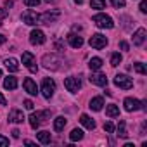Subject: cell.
I'll use <instances>...</instances> for the list:
<instances>
[{
  "label": "cell",
  "mask_w": 147,
  "mask_h": 147,
  "mask_svg": "<svg viewBox=\"0 0 147 147\" xmlns=\"http://www.w3.org/2000/svg\"><path fill=\"white\" fill-rule=\"evenodd\" d=\"M42 62H43V66L47 67V69H59V64H61V59L55 55V54H45L43 55V59H42Z\"/></svg>",
  "instance_id": "5"
},
{
  "label": "cell",
  "mask_w": 147,
  "mask_h": 147,
  "mask_svg": "<svg viewBox=\"0 0 147 147\" xmlns=\"http://www.w3.org/2000/svg\"><path fill=\"white\" fill-rule=\"evenodd\" d=\"M119 47H121L123 50H128V49H130V45H128L126 42H119Z\"/></svg>",
  "instance_id": "39"
},
{
  "label": "cell",
  "mask_w": 147,
  "mask_h": 147,
  "mask_svg": "<svg viewBox=\"0 0 147 147\" xmlns=\"http://www.w3.org/2000/svg\"><path fill=\"white\" fill-rule=\"evenodd\" d=\"M59 16H61L59 11H47V12L40 14L38 24H52V23H55V21L59 19Z\"/></svg>",
  "instance_id": "2"
},
{
  "label": "cell",
  "mask_w": 147,
  "mask_h": 147,
  "mask_svg": "<svg viewBox=\"0 0 147 147\" xmlns=\"http://www.w3.org/2000/svg\"><path fill=\"white\" fill-rule=\"evenodd\" d=\"M83 138V131L80 130V128H75L71 133H69V140L71 142H78V140H82Z\"/></svg>",
  "instance_id": "26"
},
{
  "label": "cell",
  "mask_w": 147,
  "mask_h": 147,
  "mask_svg": "<svg viewBox=\"0 0 147 147\" xmlns=\"http://www.w3.org/2000/svg\"><path fill=\"white\" fill-rule=\"evenodd\" d=\"M66 123H67V119H66L64 116H57V118L54 119V130H55V131H61V130H64Z\"/></svg>",
  "instance_id": "22"
},
{
  "label": "cell",
  "mask_w": 147,
  "mask_h": 147,
  "mask_svg": "<svg viewBox=\"0 0 147 147\" xmlns=\"http://www.w3.org/2000/svg\"><path fill=\"white\" fill-rule=\"evenodd\" d=\"M30 43L31 45H42V43H45V33L42 30H33L30 33Z\"/></svg>",
  "instance_id": "11"
},
{
  "label": "cell",
  "mask_w": 147,
  "mask_h": 147,
  "mask_svg": "<svg viewBox=\"0 0 147 147\" xmlns=\"http://www.w3.org/2000/svg\"><path fill=\"white\" fill-rule=\"evenodd\" d=\"M54 92H55V82L52 78H45L42 82V95L45 99H50L54 95Z\"/></svg>",
  "instance_id": "6"
},
{
  "label": "cell",
  "mask_w": 147,
  "mask_h": 147,
  "mask_svg": "<svg viewBox=\"0 0 147 147\" xmlns=\"http://www.w3.org/2000/svg\"><path fill=\"white\" fill-rule=\"evenodd\" d=\"M106 114H107L109 118H116V116H119V107H118L116 104H109V106L106 107Z\"/></svg>",
  "instance_id": "25"
},
{
  "label": "cell",
  "mask_w": 147,
  "mask_h": 147,
  "mask_svg": "<svg viewBox=\"0 0 147 147\" xmlns=\"http://www.w3.org/2000/svg\"><path fill=\"white\" fill-rule=\"evenodd\" d=\"M4 88H7V90H14V88H18V78H14V76H7V78L4 80Z\"/></svg>",
  "instance_id": "21"
},
{
  "label": "cell",
  "mask_w": 147,
  "mask_h": 147,
  "mask_svg": "<svg viewBox=\"0 0 147 147\" xmlns=\"http://www.w3.org/2000/svg\"><path fill=\"white\" fill-rule=\"evenodd\" d=\"M45 2H52V0H45Z\"/></svg>",
  "instance_id": "45"
},
{
  "label": "cell",
  "mask_w": 147,
  "mask_h": 147,
  "mask_svg": "<svg viewBox=\"0 0 147 147\" xmlns=\"http://www.w3.org/2000/svg\"><path fill=\"white\" fill-rule=\"evenodd\" d=\"M64 87L67 88V92L71 94H78V90L82 88V80L76 78V76H67L64 80Z\"/></svg>",
  "instance_id": "3"
},
{
  "label": "cell",
  "mask_w": 147,
  "mask_h": 147,
  "mask_svg": "<svg viewBox=\"0 0 147 147\" xmlns=\"http://www.w3.org/2000/svg\"><path fill=\"white\" fill-rule=\"evenodd\" d=\"M38 18H40V14H36V12L31 11V9H28V11H24V12L21 14L23 23H26V24H30V26H36V24H38Z\"/></svg>",
  "instance_id": "9"
},
{
  "label": "cell",
  "mask_w": 147,
  "mask_h": 147,
  "mask_svg": "<svg viewBox=\"0 0 147 147\" xmlns=\"http://www.w3.org/2000/svg\"><path fill=\"white\" fill-rule=\"evenodd\" d=\"M7 104V100H5V97L2 95V94H0V106H5Z\"/></svg>",
  "instance_id": "41"
},
{
  "label": "cell",
  "mask_w": 147,
  "mask_h": 147,
  "mask_svg": "<svg viewBox=\"0 0 147 147\" xmlns=\"http://www.w3.org/2000/svg\"><path fill=\"white\" fill-rule=\"evenodd\" d=\"M94 23H95L99 28H107V30H111V28L114 26L113 18L107 16V14H97V16H94Z\"/></svg>",
  "instance_id": "4"
},
{
  "label": "cell",
  "mask_w": 147,
  "mask_h": 147,
  "mask_svg": "<svg viewBox=\"0 0 147 147\" xmlns=\"http://www.w3.org/2000/svg\"><path fill=\"white\" fill-rule=\"evenodd\" d=\"M5 40H7V38H5L4 35H0V45H4V43H5Z\"/></svg>",
  "instance_id": "42"
},
{
  "label": "cell",
  "mask_w": 147,
  "mask_h": 147,
  "mask_svg": "<svg viewBox=\"0 0 147 147\" xmlns=\"http://www.w3.org/2000/svg\"><path fill=\"white\" fill-rule=\"evenodd\" d=\"M145 35H147V31H145L144 28H138V30L133 33V45H137V47L144 45V42H145Z\"/></svg>",
  "instance_id": "14"
},
{
  "label": "cell",
  "mask_w": 147,
  "mask_h": 147,
  "mask_svg": "<svg viewBox=\"0 0 147 147\" xmlns=\"http://www.w3.org/2000/svg\"><path fill=\"white\" fill-rule=\"evenodd\" d=\"M24 107H26V109H30V111H33V107H35V104H33V102H31L30 99H26V100H24Z\"/></svg>",
  "instance_id": "36"
},
{
  "label": "cell",
  "mask_w": 147,
  "mask_h": 147,
  "mask_svg": "<svg viewBox=\"0 0 147 147\" xmlns=\"http://www.w3.org/2000/svg\"><path fill=\"white\" fill-rule=\"evenodd\" d=\"M138 9H140V12H142V14H145V12H147V0H142Z\"/></svg>",
  "instance_id": "35"
},
{
  "label": "cell",
  "mask_w": 147,
  "mask_h": 147,
  "mask_svg": "<svg viewBox=\"0 0 147 147\" xmlns=\"http://www.w3.org/2000/svg\"><path fill=\"white\" fill-rule=\"evenodd\" d=\"M9 121L11 123H23L24 121V114H23V111H19V109H12L11 113H9Z\"/></svg>",
  "instance_id": "17"
},
{
  "label": "cell",
  "mask_w": 147,
  "mask_h": 147,
  "mask_svg": "<svg viewBox=\"0 0 147 147\" xmlns=\"http://www.w3.org/2000/svg\"><path fill=\"white\" fill-rule=\"evenodd\" d=\"M80 123H82L87 130H94V128H95V121H94L88 114H82V116H80Z\"/></svg>",
  "instance_id": "19"
},
{
  "label": "cell",
  "mask_w": 147,
  "mask_h": 147,
  "mask_svg": "<svg viewBox=\"0 0 147 147\" xmlns=\"http://www.w3.org/2000/svg\"><path fill=\"white\" fill-rule=\"evenodd\" d=\"M102 106H104V99L102 97H94L90 100V109H94V111H100Z\"/></svg>",
  "instance_id": "24"
},
{
  "label": "cell",
  "mask_w": 147,
  "mask_h": 147,
  "mask_svg": "<svg viewBox=\"0 0 147 147\" xmlns=\"http://www.w3.org/2000/svg\"><path fill=\"white\" fill-rule=\"evenodd\" d=\"M0 76H2V69H0Z\"/></svg>",
  "instance_id": "44"
},
{
  "label": "cell",
  "mask_w": 147,
  "mask_h": 147,
  "mask_svg": "<svg viewBox=\"0 0 147 147\" xmlns=\"http://www.w3.org/2000/svg\"><path fill=\"white\" fill-rule=\"evenodd\" d=\"M7 16V9L4 7V9H0V26H2V19Z\"/></svg>",
  "instance_id": "37"
},
{
  "label": "cell",
  "mask_w": 147,
  "mask_h": 147,
  "mask_svg": "<svg viewBox=\"0 0 147 147\" xmlns=\"http://www.w3.org/2000/svg\"><path fill=\"white\" fill-rule=\"evenodd\" d=\"M114 83H116V87H119L123 90H130L133 87V80L130 76H126V75H116L114 76Z\"/></svg>",
  "instance_id": "8"
},
{
  "label": "cell",
  "mask_w": 147,
  "mask_h": 147,
  "mask_svg": "<svg viewBox=\"0 0 147 147\" xmlns=\"http://www.w3.org/2000/svg\"><path fill=\"white\" fill-rule=\"evenodd\" d=\"M40 2H42V0H24L26 7H36V5H38Z\"/></svg>",
  "instance_id": "31"
},
{
  "label": "cell",
  "mask_w": 147,
  "mask_h": 147,
  "mask_svg": "<svg viewBox=\"0 0 147 147\" xmlns=\"http://www.w3.org/2000/svg\"><path fill=\"white\" fill-rule=\"evenodd\" d=\"M102 64H104V61H102L100 57H92L90 62H88V67H90L92 71H99V69L102 67Z\"/></svg>",
  "instance_id": "20"
},
{
  "label": "cell",
  "mask_w": 147,
  "mask_h": 147,
  "mask_svg": "<svg viewBox=\"0 0 147 147\" xmlns=\"http://www.w3.org/2000/svg\"><path fill=\"white\" fill-rule=\"evenodd\" d=\"M23 64H24L31 73H36V71H38V66H36L35 55H33L31 52H23Z\"/></svg>",
  "instance_id": "10"
},
{
  "label": "cell",
  "mask_w": 147,
  "mask_h": 147,
  "mask_svg": "<svg viewBox=\"0 0 147 147\" xmlns=\"http://www.w3.org/2000/svg\"><path fill=\"white\" fill-rule=\"evenodd\" d=\"M4 64H5V67H7L11 73H16V71H19V62H18L14 57H7V59L4 61Z\"/></svg>",
  "instance_id": "18"
},
{
  "label": "cell",
  "mask_w": 147,
  "mask_h": 147,
  "mask_svg": "<svg viewBox=\"0 0 147 147\" xmlns=\"http://www.w3.org/2000/svg\"><path fill=\"white\" fill-rule=\"evenodd\" d=\"M118 135L121 137V138H126L128 137V131H126V123L121 119L119 121V125H118Z\"/></svg>",
  "instance_id": "27"
},
{
  "label": "cell",
  "mask_w": 147,
  "mask_h": 147,
  "mask_svg": "<svg viewBox=\"0 0 147 147\" xmlns=\"http://www.w3.org/2000/svg\"><path fill=\"white\" fill-rule=\"evenodd\" d=\"M19 135H21V131H19L18 128H14V130H12V137H14V138H19Z\"/></svg>",
  "instance_id": "40"
},
{
  "label": "cell",
  "mask_w": 147,
  "mask_h": 147,
  "mask_svg": "<svg viewBox=\"0 0 147 147\" xmlns=\"http://www.w3.org/2000/svg\"><path fill=\"white\" fill-rule=\"evenodd\" d=\"M133 69L138 73V75H147V67H145L144 62H137V64H133Z\"/></svg>",
  "instance_id": "30"
},
{
  "label": "cell",
  "mask_w": 147,
  "mask_h": 147,
  "mask_svg": "<svg viewBox=\"0 0 147 147\" xmlns=\"http://www.w3.org/2000/svg\"><path fill=\"white\" fill-rule=\"evenodd\" d=\"M9 145V138L4 137V135H0V147H7Z\"/></svg>",
  "instance_id": "33"
},
{
  "label": "cell",
  "mask_w": 147,
  "mask_h": 147,
  "mask_svg": "<svg viewBox=\"0 0 147 147\" xmlns=\"http://www.w3.org/2000/svg\"><path fill=\"white\" fill-rule=\"evenodd\" d=\"M88 43H90L92 49L100 50V49H104V47L107 45V38H106L104 35H100V33H95V35H92V38H90Z\"/></svg>",
  "instance_id": "7"
},
{
  "label": "cell",
  "mask_w": 147,
  "mask_h": 147,
  "mask_svg": "<svg viewBox=\"0 0 147 147\" xmlns=\"http://www.w3.org/2000/svg\"><path fill=\"white\" fill-rule=\"evenodd\" d=\"M123 106H125V109H126L128 113L138 111V109H140V100H137V99H133V97H126L125 102H123Z\"/></svg>",
  "instance_id": "13"
},
{
  "label": "cell",
  "mask_w": 147,
  "mask_h": 147,
  "mask_svg": "<svg viewBox=\"0 0 147 147\" xmlns=\"http://www.w3.org/2000/svg\"><path fill=\"white\" fill-rule=\"evenodd\" d=\"M67 42H69V45H71L73 49H80V47L83 45V38H82L80 35H76V33H69V35H67Z\"/></svg>",
  "instance_id": "16"
},
{
  "label": "cell",
  "mask_w": 147,
  "mask_h": 147,
  "mask_svg": "<svg viewBox=\"0 0 147 147\" xmlns=\"http://www.w3.org/2000/svg\"><path fill=\"white\" fill-rule=\"evenodd\" d=\"M36 138H38V142H40V144H45V145H47V144H50V140H52L50 131H45V130H43V131H38V133H36Z\"/></svg>",
  "instance_id": "23"
},
{
  "label": "cell",
  "mask_w": 147,
  "mask_h": 147,
  "mask_svg": "<svg viewBox=\"0 0 147 147\" xmlns=\"http://www.w3.org/2000/svg\"><path fill=\"white\" fill-rule=\"evenodd\" d=\"M104 130H106V131H107V133H113V131H114V125H113V123H109V121H107V123H106V125H104Z\"/></svg>",
  "instance_id": "34"
},
{
  "label": "cell",
  "mask_w": 147,
  "mask_h": 147,
  "mask_svg": "<svg viewBox=\"0 0 147 147\" xmlns=\"http://www.w3.org/2000/svg\"><path fill=\"white\" fill-rule=\"evenodd\" d=\"M12 5H14V2H12V0H5V4H4V7H5V9H11Z\"/></svg>",
  "instance_id": "38"
},
{
  "label": "cell",
  "mask_w": 147,
  "mask_h": 147,
  "mask_svg": "<svg viewBox=\"0 0 147 147\" xmlns=\"http://www.w3.org/2000/svg\"><path fill=\"white\" fill-rule=\"evenodd\" d=\"M23 87H24V90H26L30 95H36V94H38V87H36V83H35L31 78H24Z\"/></svg>",
  "instance_id": "15"
},
{
  "label": "cell",
  "mask_w": 147,
  "mask_h": 147,
  "mask_svg": "<svg viewBox=\"0 0 147 147\" xmlns=\"http://www.w3.org/2000/svg\"><path fill=\"white\" fill-rule=\"evenodd\" d=\"M111 4H113V7L119 9V7H125V0H111Z\"/></svg>",
  "instance_id": "32"
},
{
  "label": "cell",
  "mask_w": 147,
  "mask_h": 147,
  "mask_svg": "<svg viewBox=\"0 0 147 147\" xmlns=\"http://www.w3.org/2000/svg\"><path fill=\"white\" fill-rule=\"evenodd\" d=\"M75 2H76V4H83V0H75Z\"/></svg>",
  "instance_id": "43"
},
{
  "label": "cell",
  "mask_w": 147,
  "mask_h": 147,
  "mask_svg": "<svg viewBox=\"0 0 147 147\" xmlns=\"http://www.w3.org/2000/svg\"><path fill=\"white\" fill-rule=\"evenodd\" d=\"M90 5H92V9L100 11V9L106 7V0H90Z\"/></svg>",
  "instance_id": "28"
},
{
  "label": "cell",
  "mask_w": 147,
  "mask_h": 147,
  "mask_svg": "<svg viewBox=\"0 0 147 147\" xmlns=\"http://www.w3.org/2000/svg\"><path fill=\"white\" fill-rule=\"evenodd\" d=\"M121 61H123V59H121V54H119V52H114V54L111 55V66L116 67V66L121 64Z\"/></svg>",
  "instance_id": "29"
},
{
  "label": "cell",
  "mask_w": 147,
  "mask_h": 147,
  "mask_svg": "<svg viewBox=\"0 0 147 147\" xmlns=\"http://www.w3.org/2000/svg\"><path fill=\"white\" fill-rule=\"evenodd\" d=\"M88 80H90V83H94V85H97V87H106V85H107V76L102 75V73H95V75L92 73Z\"/></svg>",
  "instance_id": "12"
},
{
  "label": "cell",
  "mask_w": 147,
  "mask_h": 147,
  "mask_svg": "<svg viewBox=\"0 0 147 147\" xmlns=\"http://www.w3.org/2000/svg\"><path fill=\"white\" fill-rule=\"evenodd\" d=\"M28 119H30L31 128H38L42 123H45L47 119H50V111H38V113H31Z\"/></svg>",
  "instance_id": "1"
}]
</instances>
